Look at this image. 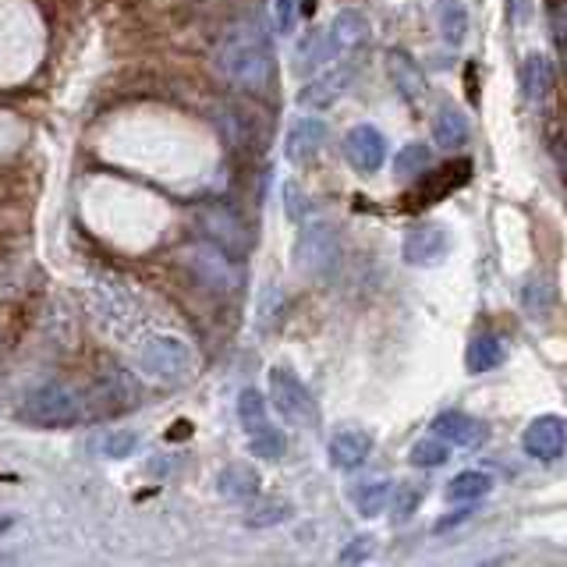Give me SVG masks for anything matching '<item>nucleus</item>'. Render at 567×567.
<instances>
[{"instance_id": "f257e3e1", "label": "nucleus", "mask_w": 567, "mask_h": 567, "mask_svg": "<svg viewBox=\"0 0 567 567\" xmlns=\"http://www.w3.org/2000/svg\"><path fill=\"white\" fill-rule=\"evenodd\" d=\"M213 68L245 93H266L274 82V50L259 22L245 18V22L227 25L224 35L213 47Z\"/></svg>"}, {"instance_id": "f03ea898", "label": "nucleus", "mask_w": 567, "mask_h": 567, "mask_svg": "<svg viewBox=\"0 0 567 567\" xmlns=\"http://www.w3.org/2000/svg\"><path fill=\"white\" fill-rule=\"evenodd\" d=\"M22 415L32 425L43 430H58V425H75L89 415V394L68 380H47L43 386H35L25 398Z\"/></svg>"}, {"instance_id": "7ed1b4c3", "label": "nucleus", "mask_w": 567, "mask_h": 567, "mask_svg": "<svg viewBox=\"0 0 567 567\" xmlns=\"http://www.w3.org/2000/svg\"><path fill=\"white\" fill-rule=\"evenodd\" d=\"M138 369H142V377L159 383V386H177V383H185L188 372H192V351L182 337L156 333L142 344Z\"/></svg>"}, {"instance_id": "20e7f679", "label": "nucleus", "mask_w": 567, "mask_h": 567, "mask_svg": "<svg viewBox=\"0 0 567 567\" xmlns=\"http://www.w3.org/2000/svg\"><path fill=\"white\" fill-rule=\"evenodd\" d=\"M295 259L306 277H330L341 266V238H337L333 224L327 220L301 224L295 241Z\"/></svg>"}, {"instance_id": "39448f33", "label": "nucleus", "mask_w": 567, "mask_h": 567, "mask_svg": "<svg viewBox=\"0 0 567 567\" xmlns=\"http://www.w3.org/2000/svg\"><path fill=\"white\" fill-rule=\"evenodd\" d=\"M238 419H241V430H245L248 447H252L256 457H262V461H280L284 457V451H288V440H284V433L270 422V412H266V401H262L259 390H252V386L241 390Z\"/></svg>"}, {"instance_id": "423d86ee", "label": "nucleus", "mask_w": 567, "mask_h": 567, "mask_svg": "<svg viewBox=\"0 0 567 567\" xmlns=\"http://www.w3.org/2000/svg\"><path fill=\"white\" fill-rule=\"evenodd\" d=\"M199 227L213 245H220L230 256H245L252 248V230L241 220V213L227 203H206L199 209Z\"/></svg>"}, {"instance_id": "0eeeda50", "label": "nucleus", "mask_w": 567, "mask_h": 567, "mask_svg": "<svg viewBox=\"0 0 567 567\" xmlns=\"http://www.w3.org/2000/svg\"><path fill=\"white\" fill-rule=\"evenodd\" d=\"M270 401L277 412L295 422V425H316V401L309 394V386L298 380V372L288 369V365H274L270 369Z\"/></svg>"}, {"instance_id": "6e6552de", "label": "nucleus", "mask_w": 567, "mask_h": 567, "mask_svg": "<svg viewBox=\"0 0 567 567\" xmlns=\"http://www.w3.org/2000/svg\"><path fill=\"white\" fill-rule=\"evenodd\" d=\"M185 262H188V270L195 274V280L203 284V288L209 291H217V295H227V291H235V284H238V270H235V262H230V252H224L220 245H195L185 252Z\"/></svg>"}, {"instance_id": "1a4fd4ad", "label": "nucleus", "mask_w": 567, "mask_h": 567, "mask_svg": "<svg viewBox=\"0 0 567 567\" xmlns=\"http://www.w3.org/2000/svg\"><path fill=\"white\" fill-rule=\"evenodd\" d=\"M447 252H451V235H447V227L436 220L415 224L401 245V256L408 266H433L440 259H447Z\"/></svg>"}, {"instance_id": "9d476101", "label": "nucleus", "mask_w": 567, "mask_h": 567, "mask_svg": "<svg viewBox=\"0 0 567 567\" xmlns=\"http://www.w3.org/2000/svg\"><path fill=\"white\" fill-rule=\"evenodd\" d=\"M525 451L539 461H557L567 454V419L560 415H539L525 430Z\"/></svg>"}, {"instance_id": "9b49d317", "label": "nucleus", "mask_w": 567, "mask_h": 567, "mask_svg": "<svg viewBox=\"0 0 567 567\" xmlns=\"http://www.w3.org/2000/svg\"><path fill=\"white\" fill-rule=\"evenodd\" d=\"M344 156H348V164L362 174L380 171L386 159V135L372 128V124H359V128H351L344 135Z\"/></svg>"}, {"instance_id": "f8f14e48", "label": "nucleus", "mask_w": 567, "mask_h": 567, "mask_svg": "<svg viewBox=\"0 0 567 567\" xmlns=\"http://www.w3.org/2000/svg\"><path fill=\"white\" fill-rule=\"evenodd\" d=\"M323 142H327V124L323 121H319V117H298L288 128V138H284V156H288L291 164L306 167L319 153H323Z\"/></svg>"}, {"instance_id": "ddd939ff", "label": "nucleus", "mask_w": 567, "mask_h": 567, "mask_svg": "<svg viewBox=\"0 0 567 567\" xmlns=\"http://www.w3.org/2000/svg\"><path fill=\"white\" fill-rule=\"evenodd\" d=\"M386 75L390 82H394V89L401 93L404 103H425V96H430V82H425L422 75V68L412 61V53H404V50H390L386 53Z\"/></svg>"}, {"instance_id": "4468645a", "label": "nucleus", "mask_w": 567, "mask_h": 567, "mask_svg": "<svg viewBox=\"0 0 567 567\" xmlns=\"http://www.w3.org/2000/svg\"><path fill=\"white\" fill-rule=\"evenodd\" d=\"M433 433L443 436L447 443H454V447H461V451H475V447H483V443H486L489 430L478 419L465 415V412H443V415L433 419Z\"/></svg>"}, {"instance_id": "2eb2a0df", "label": "nucleus", "mask_w": 567, "mask_h": 567, "mask_svg": "<svg viewBox=\"0 0 567 567\" xmlns=\"http://www.w3.org/2000/svg\"><path fill=\"white\" fill-rule=\"evenodd\" d=\"M327 40H330L333 58H351V53L369 40V18L362 11H354V8L341 11L330 22Z\"/></svg>"}, {"instance_id": "dca6fc26", "label": "nucleus", "mask_w": 567, "mask_h": 567, "mask_svg": "<svg viewBox=\"0 0 567 567\" xmlns=\"http://www.w3.org/2000/svg\"><path fill=\"white\" fill-rule=\"evenodd\" d=\"M369 454H372V436L362 430H341L330 440V461H333V468H341V472L362 468Z\"/></svg>"}, {"instance_id": "f3484780", "label": "nucleus", "mask_w": 567, "mask_h": 567, "mask_svg": "<svg viewBox=\"0 0 567 567\" xmlns=\"http://www.w3.org/2000/svg\"><path fill=\"white\" fill-rule=\"evenodd\" d=\"M518 85H522V96L528 103H539L549 96V89H554V61L546 58V53H528L522 61V71H518Z\"/></svg>"}, {"instance_id": "a211bd4d", "label": "nucleus", "mask_w": 567, "mask_h": 567, "mask_svg": "<svg viewBox=\"0 0 567 567\" xmlns=\"http://www.w3.org/2000/svg\"><path fill=\"white\" fill-rule=\"evenodd\" d=\"M351 75H354V64H351V68H348V64L333 68V71H327V75L312 79L306 89H301V96H298V100L306 103V106H316V111H323V106H330L333 100H341V93L348 89Z\"/></svg>"}, {"instance_id": "6ab92c4d", "label": "nucleus", "mask_w": 567, "mask_h": 567, "mask_svg": "<svg viewBox=\"0 0 567 567\" xmlns=\"http://www.w3.org/2000/svg\"><path fill=\"white\" fill-rule=\"evenodd\" d=\"M433 138H436V146L443 150H461V146H468V138H472V124L465 117V111H457V106H440V114L433 121Z\"/></svg>"}, {"instance_id": "aec40b11", "label": "nucleus", "mask_w": 567, "mask_h": 567, "mask_svg": "<svg viewBox=\"0 0 567 567\" xmlns=\"http://www.w3.org/2000/svg\"><path fill=\"white\" fill-rule=\"evenodd\" d=\"M504 359H507V344L496 333H478V337H472L468 354H465L472 377H483V372L504 365Z\"/></svg>"}, {"instance_id": "412c9836", "label": "nucleus", "mask_w": 567, "mask_h": 567, "mask_svg": "<svg viewBox=\"0 0 567 567\" xmlns=\"http://www.w3.org/2000/svg\"><path fill=\"white\" fill-rule=\"evenodd\" d=\"M217 489L224 501H252V496L259 493V472L252 465H227L220 475H217Z\"/></svg>"}, {"instance_id": "4be33fe9", "label": "nucleus", "mask_w": 567, "mask_h": 567, "mask_svg": "<svg viewBox=\"0 0 567 567\" xmlns=\"http://www.w3.org/2000/svg\"><path fill=\"white\" fill-rule=\"evenodd\" d=\"M394 501V486L386 478H365L351 489V504L359 507L362 518H377V514L386 511V504Z\"/></svg>"}, {"instance_id": "5701e85b", "label": "nucleus", "mask_w": 567, "mask_h": 567, "mask_svg": "<svg viewBox=\"0 0 567 567\" xmlns=\"http://www.w3.org/2000/svg\"><path fill=\"white\" fill-rule=\"evenodd\" d=\"M554 298H557V288H554V277H549L546 270L539 274H532L525 280V288H522V306L532 319H543L549 309H554Z\"/></svg>"}, {"instance_id": "b1692460", "label": "nucleus", "mask_w": 567, "mask_h": 567, "mask_svg": "<svg viewBox=\"0 0 567 567\" xmlns=\"http://www.w3.org/2000/svg\"><path fill=\"white\" fill-rule=\"evenodd\" d=\"M440 29H443V40L461 47L468 35V8L465 0H440Z\"/></svg>"}, {"instance_id": "393cba45", "label": "nucleus", "mask_w": 567, "mask_h": 567, "mask_svg": "<svg viewBox=\"0 0 567 567\" xmlns=\"http://www.w3.org/2000/svg\"><path fill=\"white\" fill-rule=\"evenodd\" d=\"M489 489H493V475H486V472H461L447 483V496L461 504L478 501V496H486Z\"/></svg>"}, {"instance_id": "a878e982", "label": "nucleus", "mask_w": 567, "mask_h": 567, "mask_svg": "<svg viewBox=\"0 0 567 567\" xmlns=\"http://www.w3.org/2000/svg\"><path fill=\"white\" fill-rule=\"evenodd\" d=\"M96 398L100 401H106V408H128V404H135V383L124 377L121 369H114L111 377H106L100 386H96Z\"/></svg>"}, {"instance_id": "bb28decb", "label": "nucleus", "mask_w": 567, "mask_h": 567, "mask_svg": "<svg viewBox=\"0 0 567 567\" xmlns=\"http://www.w3.org/2000/svg\"><path fill=\"white\" fill-rule=\"evenodd\" d=\"M447 457H451L447 443H443V436H436V433L419 440L412 447V465H419V468H440V465H447Z\"/></svg>"}, {"instance_id": "cd10ccee", "label": "nucleus", "mask_w": 567, "mask_h": 567, "mask_svg": "<svg viewBox=\"0 0 567 567\" xmlns=\"http://www.w3.org/2000/svg\"><path fill=\"white\" fill-rule=\"evenodd\" d=\"M430 159H433V153L425 142H408V146L398 153L394 167L401 177H419V174H425V167H430Z\"/></svg>"}, {"instance_id": "c85d7f7f", "label": "nucleus", "mask_w": 567, "mask_h": 567, "mask_svg": "<svg viewBox=\"0 0 567 567\" xmlns=\"http://www.w3.org/2000/svg\"><path fill=\"white\" fill-rule=\"evenodd\" d=\"M138 447V436L132 430H114L100 440V454L111 457V461H121V457H132V451Z\"/></svg>"}, {"instance_id": "c756f323", "label": "nucleus", "mask_w": 567, "mask_h": 567, "mask_svg": "<svg viewBox=\"0 0 567 567\" xmlns=\"http://www.w3.org/2000/svg\"><path fill=\"white\" fill-rule=\"evenodd\" d=\"M291 514V507L284 504V501H262V504H256V507H248V525L252 528H266V525H280L284 518Z\"/></svg>"}, {"instance_id": "7c9ffc66", "label": "nucleus", "mask_w": 567, "mask_h": 567, "mask_svg": "<svg viewBox=\"0 0 567 567\" xmlns=\"http://www.w3.org/2000/svg\"><path fill=\"white\" fill-rule=\"evenodd\" d=\"M280 316H284V291L277 288V284H270V288H266L262 298H259V327L262 330L277 327Z\"/></svg>"}, {"instance_id": "2f4dec72", "label": "nucleus", "mask_w": 567, "mask_h": 567, "mask_svg": "<svg viewBox=\"0 0 567 567\" xmlns=\"http://www.w3.org/2000/svg\"><path fill=\"white\" fill-rule=\"evenodd\" d=\"M419 501H422V489L415 483H401V489L394 493V514L398 518H412Z\"/></svg>"}, {"instance_id": "473e14b6", "label": "nucleus", "mask_w": 567, "mask_h": 567, "mask_svg": "<svg viewBox=\"0 0 567 567\" xmlns=\"http://www.w3.org/2000/svg\"><path fill=\"white\" fill-rule=\"evenodd\" d=\"M298 14H301V0H277V29L280 32H295L298 25Z\"/></svg>"}, {"instance_id": "72a5a7b5", "label": "nucleus", "mask_w": 567, "mask_h": 567, "mask_svg": "<svg viewBox=\"0 0 567 567\" xmlns=\"http://www.w3.org/2000/svg\"><path fill=\"white\" fill-rule=\"evenodd\" d=\"M372 546H377V539H372V536H359V539H354V546H351V549H344V554H341V560H344V564L362 560Z\"/></svg>"}, {"instance_id": "f704fd0d", "label": "nucleus", "mask_w": 567, "mask_h": 567, "mask_svg": "<svg viewBox=\"0 0 567 567\" xmlns=\"http://www.w3.org/2000/svg\"><path fill=\"white\" fill-rule=\"evenodd\" d=\"M549 22H554L557 40H564V43H567V0H560V4L554 8V14H549Z\"/></svg>"}, {"instance_id": "c9c22d12", "label": "nucleus", "mask_w": 567, "mask_h": 567, "mask_svg": "<svg viewBox=\"0 0 567 567\" xmlns=\"http://www.w3.org/2000/svg\"><path fill=\"white\" fill-rule=\"evenodd\" d=\"M11 522H14V518H0V532H4V528H8Z\"/></svg>"}, {"instance_id": "e433bc0d", "label": "nucleus", "mask_w": 567, "mask_h": 567, "mask_svg": "<svg viewBox=\"0 0 567 567\" xmlns=\"http://www.w3.org/2000/svg\"><path fill=\"white\" fill-rule=\"evenodd\" d=\"M0 351H4V341H0Z\"/></svg>"}]
</instances>
